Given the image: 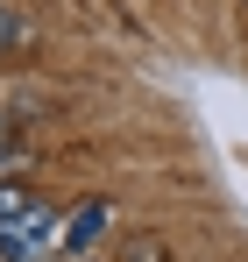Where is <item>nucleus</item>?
Instances as JSON below:
<instances>
[{"mask_svg": "<svg viewBox=\"0 0 248 262\" xmlns=\"http://www.w3.org/2000/svg\"><path fill=\"white\" fill-rule=\"evenodd\" d=\"M114 227H121L114 199H78V206H64L57 241H50V262H92L99 248H107V234H114Z\"/></svg>", "mask_w": 248, "mask_h": 262, "instance_id": "f257e3e1", "label": "nucleus"}, {"mask_svg": "<svg viewBox=\"0 0 248 262\" xmlns=\"http://www.w3.org/2000/svg\"><path fill=\"white\" fill-rule=\"evenodd\" d=\"M135 262H170V255L156 248V241H142V248H135Z\"/></svg>", "mask_w": 248, "mask_h": 262, "instance_id": "39448f33", "label": "nucleus"}, {"mask_svg": "<svg viewBox=\"0 0 248 262\" xmlns=\"http://www.w3.org/2000/svg\"><path fill=\"white\" fill-rule=\"evenodd\" d=\"M57 206H29V213L14 220V227H7V234H0V262H50V241H57Z\"/></svg>", "mask_w": 248, "mask_h": 262, "instance_id": "f03ea898", "label": "nucleus"}, {"mask_svg": "<svg viewBox=\"0 0 248 262\" xmlns=\"http://www.w3.org/2000/svg\"><path fill=\"white\" fill-rule=\"evenodd\" d=\"M14 163H22V142H14V135H7V121H0V177L14 170Z\"/></svg>", "mask_w": 248, "mask_h": 262, "instance_id": "20e7f679", "label": "nucleus"}, {"mask_svg": "<svg viewBox=\"0 0 248 262\" xmlns=\"http://www.w3.org/2000/svg\"><path fill=\"white\" fill-rule=\"evenodd\" d=\"M29 206H36V191H29V184H14V177H0V234L29 213Z\"/></svg>", "mask_w": 248, "mask_h": 262, "instance_id": "7ed1b4c3", "label": "nucleus"}]
</instances>
